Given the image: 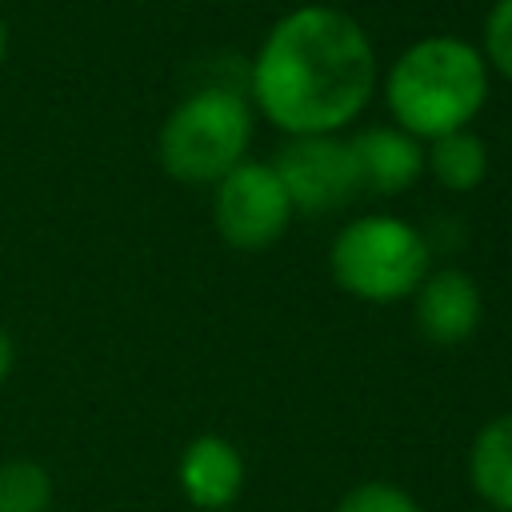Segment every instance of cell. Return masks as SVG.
<instances>
[{"mask_svg": "<svg viewBox=\"0 0 512 512\" xmlns=\"http://www.w3.org/2000/svg\"><path fill=\"white\" fill-rule=\"evenodd\" d=\"M248 140H252L248 100L232 88H200L168 112L156 136V152H160V168L172 180L216 184L244 160Z\"/></svg>", "mask_w": 512, "mask_h": 512, "instance_id": "3957f363", "label": "cell"}, {"mask_svg": "<svg viewBox=\"0 0 512 512\" xmlns=\"http://www.w3.org/2000/svg\"><path fill=\"white\" fill-rule=\"evenodd\" d=\"M348 152H352V164H356L360 192H372V196H396L424 172L420 140H412L400 128H384V124L360 128L348 140Z\"/></svg>", "mask_w": 512, "mask_h": 512, "instance_id": "9c48e42d", "label": "cell"}, {"mask_svg": "<svg viewBox=\"0 0 512 512\" xmlns=\"http://www.w3.org/2000/svg\"><path fill=\"white\" fill-rule=\"evenodd\" d=\"M176 480L192 508L228 512L244 488V456L236 452L232 440H224L216 432H200L184 444Z\"/></svg>", "mask_w": 512, "mask_h": 512, "instance_id": "ba28073f", "label": "cell"}, {"mask_svg": "<svg viewBox=\"0 0 512 512\" xmlns=\"http://www.w3.org/2000/svg\"><path fill=\"white\" fill-rule=\"evenodd\" d=\"M332 280L368 304H392L420 288L428 276V240L416 224L372 212L344 224L328 248Z\"/></svg>", "mask_w": 512, "mask_h": 512, "instance_id": "277c9868", "label": "cell"}, {"mask_svg": "<svg viewBox=\"0 0 512 512\" xmlns=\"http://www.w3.org/2000/svg\"><path fill=\"white\" fill-rule=\"evenodd\" d=\"M252 96L268 124L288 136H336L376 88V52L360 20L328 4L284 12L256 60Z\"/></svg>", "mask_w": 512, "mask_h": 512, "instance_id": "6da1fadb", "label": "cell"}, {"mask_svg": "<svg viewBox=\"0 0 512 512\" xmlns=\"http://www.w3.org/2000/svg\"><path fill=\"white\" fill-rule=\"evenodd\" d=\"M416 304H412V316H416V328L424 332V340L432 344H464L476 324H480V288L468 272L460 268H436L420 280V288L412 292Z\"/></svg>", "mask_w": 512, "mask_h": 512, "instance_id": "52a82bcc", "label": "cell"}, {"mask_svg": "<svg viewBox=\"0 0 512 512\" xmlns=\"http://www.w3.org/2000/svg\"><path fill=\"white\" fill-rule=\"evenodd\" d=\"M288 216H292V204H288V192H284L280 176L272 172V164L240 160L228 176L216 180L212 224L224 244H232L240 252L268 248L272 240L284 236Z\"/></svg>", "mask_w": 512, "mask_h": 512, "instance_id": "5b68a950", "label": "cell"}, {"mask_svg": "<svg viewBox=\"0 0 512 512\" xmlns=\"http://www.w3.org/2000/svg\"><path fill=\"white\" fill-rule=\"evenodd\" d=\"M384 100L396 128L412 140L460 132L488 100V64L472 40L424 36L392 60Z\"/></svg>", "mask_w": 512, "mask_h": 512, "instance_id": "7a4b0ae2", "label": "cell"}, {"mask_svg": "<svg viewBox=\"0 0 512 512\" xmlns=\"http://www.w3.org/2000/svg\"><path fill=\"white\" fill-rule=\"evenodd\" d=\"M48 508H52L48 468L28 456L0 460V512H48Z\"/></svg>", "mask_w": 512, "mask_h": 512, "instance_id": "7c38bea8", "label": "cell"}, {"mask_svg": "<svg viewBox=\"0 0 512 512\" xmlns=\"http://www.w3.org/2000/svg\"><path fill=\"white\" fill-rule=\"evenodd\" d=\"M336 512H420V504L388 480H364L356 488H348L336 504Z\"/></svg>", "mask_w": 512, "mask_h": 512, "instance_id": "4fadbf2b", "label": "cell"}, {"mask_svg": "<svg viewBox=\"0 0 512 512\" xmlns=\"http://www.w3.org/2000/svg\"><path fill=\"white\" fill-rule=\"evenodd\" d=\"M424 168L448 192H472L488 176V144L476 132H468V128L436 136L432 148L424 152Z\"/></svg>", "mask_w": 512, "mask_h": 512, "instance_id": "8fae6325", "label": "cell"}, {"mask_svg": "<svg viewBox=\"0 0 512 512\" xmlns=\"http://www.w3.org/2000/svg\"><path fill=\"white\" fill-rule=\"evenodd\" d=\"M228 512H232V508H228Z\"/></svg>", "mask_w": 512, "mask_h": 512, "instance_id": "e0dca14e", "label": "cell"}, {"mask_svg": "<svg viewBox=\"0 0 512 512\" xmlns=\"http://www.w3.org/2000/svg\"><path fill=\"white\" fill-rule=\"evenodd\" d=\"M484 64L512 80V0H496L484 16Z\"/></svg>", "mask_w": 512, "mask_h": 512, "instance_id": "5bb4252c", "label": "cell"}, {"mask_svg": "<svg viewBox=\"0 0 512 512\" xmlns=\"http://www.w3.org/2000/svg\"><path fill=\"white\" fill-rule=\"evenodd\" d=\"M4 56H8V28H4V20H0V64H4Z\"/></svg>", "mask_w": 512, "mask_h": 512, "instance_id": "2e32d148", "label": "cell"}, {"mask_svg": "<svg viewBox=\"0 0 512 512\" xmlns=\"http://www.w3.org/2000/svg\"><path fill=\"white\" fill-rule=\"evenodd\" d=\"M12 368H16V344H12L8 328H0V384L12 376Z\"/></svg>", "mask_w": 512, "mask_h": 512, "instance_id": "9a60e30c", "label": "cell"}, {"mask_svg": "<svg viewBox=\"0 0 512 512\" xmlns=\"http://www.w3.org/2000/svg\"><path fill=\"white\" fill-rule=\"evenodd\" d=\"M272 172L300 212H336L360 192L348 140L340 136H288L272 156Z\"/></svg>", "mask_w": 512, "mask_h": 512, "instance_id": "8992f818", "label": "cell"}, {"mask_svg": "<svg viewBox=\"0 0 512 512\" xmlns=\"http://www.w3.org/2000/svg\"><path fill=\"white\" fill-rule=\"evenodd\" d=\"M468 484L488 512H512V412L492 416L468 448Z\"/></svg>", "mask_w": 512, "mask_h": 512, "instance_id": "30bf717a", "label": "cell"}]
</instances>
